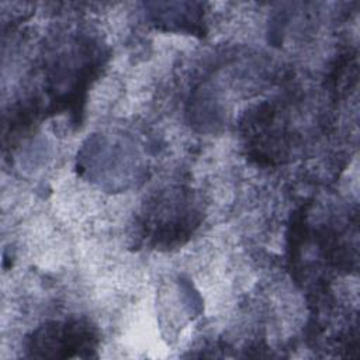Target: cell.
Returning <instances> with one entry per match:
<instances>
[{
    "label": "cell",
    "mask_w": 360,
    "mask_h": 360,
    "mask_svg": "<svg viewBox=\"0 0 360 360\" xmlns=\"http://www.w3.org/2000/svg\"><path fill=\"white\" fill-rule=\"evenodd\" d=\"M98 343L96 329L83 319L55 321L32 332L27 350L32 357H91Z\"/></svg>",
    "instance_id": "1"
},
{
    "label": "cell",
    "mask_w": 360,
    "mask_h": 360,
    "mask_svg": "<svg viewBox=\"0 0 360 360\" xmlns=\"http://www.w3.org/2000/svg\"><path fill=\"white\" fill-rule=\"evenodd\" d=\"M200 224V214L187 195H169L149 207L143 229L155 246L170 248L187 239Z\"/></svg>",
    "instance_id": "2"
}]
</instances>
